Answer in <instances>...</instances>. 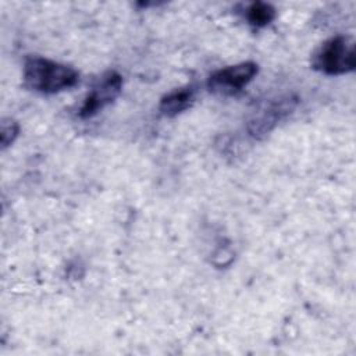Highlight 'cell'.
Masks as SVG:
<instances>
[{"label": "cell", "instance_id": "8992f818", "mask_svg": "<svg viewBox=\"0 0 356 356\" xmlns=\"http://www.w3.org/2000/svg\"><path fill=\"white\" fill-rule=\"evenodd\" d=\"M195 100L193 86L174 89L160 99L159 108L167 117H175L189 108Z\"/></svg>", "mask_w": 356, "mask_h": 356}, {"label": "cell", "instance_id": "7a4b0ae2", "mask_svg": "<svg viewBox=\"0 0 356 356\" xmlns=\"http://www.w3.org/2000/svg\"><path fill=\"white\" fill-rule=\"evenodd\" d=\"M355 65V40L348 35L324 40L312 54V67L325 75H343L352 72Z\"/></svg>", "mask_w": 356, "mask_h": 356}, {"label": "cell", "instance_id": "3957f363", "mask_svg": "<svg viewBox=\"0 0 356 356\" xmlns=\"http://www.w3.org/2000/svg\"><path fill=\"white\" fill-rule=\"evenodd\" d=\"M298 104V99L292 95L278 96L274 99H268L260 103L249 115L246 128L248 132L257 139L264 138L270 134L275 125L284 120L288 114L292 113L295 106Z\"/></svg>", "mask_w": 356, "mask_h": 356}, {"label": "cell", "instance_id": "6da1fadb", "mask_svg": "<svg viewBox=\"0 0 356 356\" xmlns=\"http://www.w3.org/2000/svg\"><path fill=\"white\" fill-rule=\"evenodd\" d=\"M79 74L70 65L43 57H28L24 64V83L36 92L57 93L72 88Z\"/></svg>", "mask_w": 356, "mask_h": 356}, {"label": "cell", "instance_id": "ba28073f", "mask_svg": "<svg viewBox=\"0 0 356 356\" xmlns=\"http://www.w3.org/2000/svg\"><path fill=\"white\" fill-rule=\"evenodd\" d=\"M19 132V125L15 120L13 118H3L1 121V129H0V142H1V149L8 147L15 138L18 136Z\"/></svg>", "mask_w": 356, "mask_h": 356}, {"label": "cell", "instance_id": "5b68a950", "mask_svg": "<svg viewBox=\"0 0 356 356\" xmlns=\"http://www.w3.org/2000/svg\"><path fill=\"white\" fill-rule=\"evenodd\" d=\"M122 76L115 71H107L93 85L79 107V117L89 118L110 104L121 92Z\"/></svg>", "mask_w": 356, "mask_h": 356}, {"label": "cell", "instance_id": "277c9868", "mask_svg": "<svg viewBox=\"0 0 356 356\" xmlns=\"http://www.w3.org/2000/svg\"><path fill=\"white\" fill-rule=\"evenodd\" d=\"M257 71V64L253 61L228 65L209 76L207 88L216 95L232 96L241 92L256 76Z\"/></svg>", "mask_w": 356, "mask_h": 356}, {"label": "cell", "instance_id": "52a82bcc", "mask_svg": "<svg viewBox=\"0 0 356 356\" xmlns=\"http://www.w3.org/2000/svg\"><path fill=\"white\" fill-rule=\"evenodd\" d=\"M245 18L252 26L263 28L275 18V8L270 3L253 1L246 6Z\"/></svg>", "mask_w": 356, "mask_h": 356}]
</instances>
